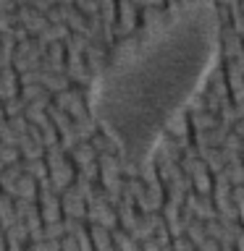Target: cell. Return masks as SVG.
Segmentation results:
<instances>
[{
	"label": "cell",
	"mask_w": 244,
	"mask_h": 251,
	"mask_svg": "<svg viewBox=\"0 0 244 251\" xmlns=\"http://www.w3.org/2000/svg\"><path fill=\"white\" fill-rule=\"evenodd\" d=\"M242 11H244V0H242Z\"/></svg>",
	"instance_id": "9c48e42d"
},
{
	"label": "cell",
	"mask_w": 244,
	"mask_h": 251,
	"mask_svg": "<svg viewBox=\"0 0 244 251\" xmlns=\"http://www.w3.org/2000/svg\"><path fill=\"white\" fill-rule=\"evenodd\" d=\"M220 176H223V178H226L231 186H244V162L239 160V162H231V165H226Z\"/></svg>",
	"instance_id": "277c9868"
},
{
	"label": "cell",
	"mask_w": 244,
	"mask_h": 251,
	"mask_svg": "<svg viewBox=\"0 0 244 251\" xmlns=\"http://www.w3.org/2000/svg\"><path fill=\"white\" fill-rule=\"evenodd\" d=\"M234 249H236V251H244V230L239 233V238L234 241Z\"/></svg>",
	"instance_id": "ba28073f"
},
{
	"label": "cell",
	"mask_w": 244,
	"mask_h": 251,
	"mask_svg": "<svg viewBox=\"0 0 244 251\" xmlns=\"http://www.w3.org/2000/svg\"><path fill=\"white\" fill-rule=\"evenodd\" d=\"M173 249H176V251H197V249H194V243L189 241V238H179Z\"/></svg>",
	"instance_id": "5b68a950"
},
{
	"label": "cell",
	"mask_w": 244,
	"mask_h": 251,
	"mask_svg": "<svg viewBox=\"0 0 244 251\" xmlns=\"http://www.w3.org/2000/svg\"><path fill=\"white\" fill-rule=\"evenodd\" d=\"M189 207H192V212L197 215V220H202V223H208V220H215L218 217V212L215 207H213V199L210 196H192L189 199Z\"/></svg>",
	"instance_id": "7a4b0ae2"
},
{
	"label": "cell",
	"mask_w": 244,
	"mask_h": 251,
	"mask_svg": "<svg viewBox=\"0 0 244 251\" xmlns=\"http://www.w3.org/2000/svg\"><path fill=\"white\" fill-rule=\"evenodd\" d=\"M231 131H234L236 136H239V139L244 141V118H242V121H236V123L231 126Z\"/></svg>",
	"instance_id": "52a82bcc"
},
{
	"label": "cell",
	"mask_w": 244,
	"mask_h": 251,
	"mask_svg": "<svg viewBox=\"0 0 244 251\" xmlns=\"http://www.w3.org/2000/svg\"><path fill=\"white\" fill-rule=\"evenodd\" d=\"M189 123L200 133V131H210L215 126H220V118H218V113H210V110H197V113H189Z\"/></svg>",
	"instance_id": "3957f363"
},
{
	"label": "cell",
	"mask_w": 244,
	"mask_h": 251,
	"mask_svg": "<svg viewBox=\"0 0 244 251\" xmlns=\"http://www.w3.org/2000/svg\"><path fill=\"white\" fill-rule=\"evenodd\" d=\"M215 0H186L100 76L92 115L129 165H147L165 126L218 60Z\"/></svg>",
	"instance_id": "6da1fadb"
},
{
	"label": "cell",
	"mask_w": 244,
	"mask_h": 251,
	"mask_svg": "<svg viewBox=\"0 0 244 251\" xmlns=\"http://www.w3.org/2000/svg\"><path fill=\"white\" fill-rule=\"evenodd\" d=\"M197 251H220V246H218V243L215 241H205V243H200V246H197Z\"/></svg>",
	"instance_id": "8992f818"
}]
</instances>
